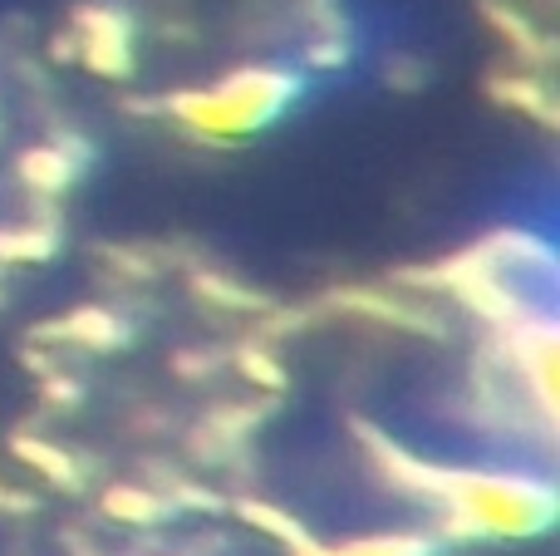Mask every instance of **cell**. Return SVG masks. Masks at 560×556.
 <instances>
[{"label": "cell", "instance_id": "obj_1", "mask_svg": "<svg viewBox=\"0 0 560 556\" xmlns=\"http://www.w3.org/2000/svg\"><path fill=\"white\" fill-rule=\"evenodd\" d=\"M453 518H463L467 532H497V537H526L551 528L556 493L546 478L522 473H472L453 483Z\"/></svg>", "mask_w": 560, "mask_h": 556}, {"label": "cell", "instance_id": "obj_2", "mask_svg": "<svg viewBox=\"0 0 560 556\" xmlns=\"http://www.w3.org/2000/svg\"><path fill=\"white\" fill-rule=\"evenodd\" d=\"M290 94H295V79L285 69H246L212 94L183 99V118L202 134H252V128L271 124L290 104Z\"/></svg>", "mask_w": 560, "mask_h": 556}, {"label": "cell", "instance_id": "obj_3", "mask_svg": "<svg viewBox=\"0 0 560 556\" xmlns=\"http://www.w3.org/2000/svg\"><path fill=\"white\" fill-rule=\"evenodd\" d=\"M79 30H84V65L94 74H128L133 49H128V20L108 5H89L79 10Z\"/></svg>", "mask_w": 560, "mask_h": 556}, {"label": "cell", "instance_id": "obj_4", "mask_svg": "<svg viewBox=\"0 0 560 556\" xmlns=\"http://www.w3.org/2000/svg\"><path fill=\"white\" fill-rule=\"evenodd\" d=\"M20 173L30 177V183L39 187V193H59V187L74 177V163H69L59 148H35V153H25V163H20Z\"/></svg>", "mask_w": 560, "mask_h": 556}, {"label": "cell", "instance_id": "obj_5", "mask_svg": "<svg viewBox=\"0 0 560 556\" xmlns=\"http://www.w3.org/2000/svg\"><path fill=\"white\" fill-rule=\"evenodd\" d=\"M325 556H428V542L413 537H378V542H354V547H339Z\"/></svg>", "mask_w": 560, "mask_h": 556}, {"label": "cell", "instance_id": "obj_6", "mask_svg": "<svg viewBox=\"0 0 560 556\" xmlns=\"http://www.w3.org/2000/svg\"><path fill=\"white\" fill-rule=\"evenodd\" d=\"M79 325H69V331L79 335V340H94L98 350H108V345H118V325H114V315H98V311H89V315H74Z\"/></svg>", "mask_w": 560, "mask_h": 556}]
</instances>
